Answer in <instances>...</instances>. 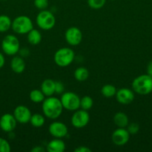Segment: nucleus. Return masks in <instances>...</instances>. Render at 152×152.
I'll return each mask as SVG.
<instances>
[{
  "instance_id": "f257e3e1",
  "label": "nucleus",
  "mask_w": 152,
  "mask_h": 152,
  "mask_svg": "<svg viewBox=\"0 0 152 152\" xmlns=\"http://www.w3.org/2000/svg\"><path fill=\"white\" fill-rule=\"evenodd\" d=\"M63 107L61 99L54 96H48L44 99L42 105V110L47 118L55 120L62 114Z\"/></svg>"
},
{
  "instance_id": "f03ea898",
  "label": "nucleus",
  "mask_w": 152,
  "mask_h": 152,
  "mask_svg": "<svg viewBox=\"0 0 152 152\" xmlns=\"http://www.w3.org/2000/svg\"><path fill=\"white\" fill-rule=\"evenodd\" d=\"M134 93L139 95H148L152 92V77L148 74H142L136 77L132 82Z\"/></svg>"
},
{
  "instance_id": "7ed1b4c3",
  "label": "nucleus",
  "mask_w": 152,
  "mask_h": 152,
  "mask_svg": "<svg viewBox=\"0 0 152 152\" xmlns=\"http://www.w3.org/2000/svg\"><path fill=\"white\" fill-rule=\"evenodd\" d=\"M75 53L69 48H62L55 52L54 60L57 65L60 67H66L73 62Z\"/></svg>"
},
{
  "instance_id": "20e7f679",
  "label": "nucleus",
  "mask_w": 152,
  "mask_h": 152,
  "mask_svg": "<svg viewBox=\"0 0 152 152\" xmlns=\"http://www.w3.org/2000/svg\"><path fill=\"white\" fill-rule=\"evenodd\" d=\"M11 28L16 34H28L34 28L32 20L27 16H19L12 21Z\"/></svg>"
},
{
  "instance_id": "39448f33",
  "label": "nucleus",
  "mask_w": 152,
  "mask_h": 152,
  "mask_svg": "<svg viewBox=\"0 0 152 152\" xmlns=\"http://www.w3.org/2000/svg\"><path fill=\"white\" fill-rule=\"evenodd\" d=\"M36 22L38 27L44 31H49L54 28L56 22L55 16L52 12L46 10H40L36 18Z\"/></svg>"
},
{
  "instance_id": "423d86ee",
  "label": "nucleus",
  "mask_w": 152,
  "mask_h": 152,
  "mask_svg": "<svg viewBox=\"0 0 152 152\" xmlns=\"http://www.w3.org/2000/svg\"><path fill=\"white\" fill-rule=\"evenodd\" d=\"M19 41L13 35H7L1 42V49L8 56L16 55L19 50Z\"/></svg>"
},
{
  "instance_id": "0eeeda50",
  "label": "nucleus",
  "mask_w": 152,
  "mask_h": 152,
  "mask_svg": "<svg viewBox=\"0 0 152 152\" xmlns=\"http://www.w3.org/2000/svg\"><path fill=\"white\" fill-rule=\"evenodd\" d=\"M63 107L68 111H76L80 108V98L74 92L63 93L61 98Z\"/></svg>"
},
{
  "instance_id": "6e6552de",
  "label": "nucleus",
  "mask_w": 152,
  "mask_h": 152,
  "mask_svg": "<svg viewBox=\"0 0 152 152\" xmlns=\"http://www.w3.org/2000/svg\"><path fill=\"white\" fill-rule=\"evenodd\" d=\"M89 122V114L87 111L76 110L71 118L72 125L76 129H81L87 126Z\"/></svg>"
},
{
  "instance_id": "1a4fd4ad",
  "label": "nucleus",
  "mask_w": 152,
  "mask_h": 152,
  "mask_svg": "<svg viewBox=\"0 0 152 152\" xmlns=\"http://www.w3.org/2000/svg\"><path fill=\"white\" fill-rule=\"evenodd\" d=\"M65 39L69 45L76 46L81 42L83 34L81 31L77 27H70L66 31Z\"/></svg>"
},
{
  "instance_id": "9d476101",
  "label": "nucleus",
  "mask_w": 152,
  "mask_h": 152,
  "mask_svg": "<svg viewBox=\"0 0 152 152\" xmlns=\"http://www.w3.org/2000/svg\"><path fill=\"white\" fill-rule=\"evenodd\" d=\"M130 134L125 128H119L113 132L111 136L112 142L118 146L125 145L130 140Z\"/></svg>"
},
{
  "instance_id": "9b49d317",
  "label": "nucleus",
  "mask_w": 152,
  "mask_h": 152,
  "mask_svg": "<svg viewBox=\"0 0 152 152\" xmlns=\"http://www.w3.org/2000/svg\"><path fill=\"white\" fill-rule=\"evenodd\" d=\"M31 115L32 114L30 109L25 105H18L13 111V116L16 121L21 124H26L29 123Z\"/></svg>"
},
{
  "instance_id": "f8f14e48",
  "label": "nucleus",
  "mask_w": 152,
  "mask_h": 152,
  "mask_svg": "<svg viewBox=\"0 0 152 152\" xmlns=\"http://www.w3.org/2000/svg\"><path fill=\"white\" fill-rule=\"evenodd\" d=\"M16 118L13 114H4L0 118V129L4 132H12L16 127Z\"/></svg>"
},
{
  "instance_id": "ddd939ff",
  "label": "nucleus",
  "mask_w": 152,
  "mask_h": 152,
  "mask_svg": "<svg viewBox=\"0 0 152 152\" xmlns=\"http://www.w3.org/2000/svg\"><path fill=\"white\" fill-rule=\"evenodd\" d=\"M115 96L117 102L122 105H129L134 101L135 97L134 91H131V89L126 88L118 90Z\"/></svg>"
},
{
  "instance_id": "4468645a",
  "label": "nucleus",
  "mask_w": 152,
  "mask_h": 152,
  "mask_svg": "<svg viewBox=\"0 0 152 152\" xmlns=\"http://www.w3.org/2000/svg\"><path fill=\"white\" fill-rule=\"evenodd\" d=\"M49 132L55 138L65 137L68 134V128L61 122H54L51 123L49 127Z\"/></svg>"
},
{
  "instance_id": "2eb2a0df",
  "label": "nucleus",
  "mask_w": 152,
  "mask_h": 152,
  "mask_svg": "<svg viewBox=\"0 0 152 152\" xmlns=\"http://www.w3.org/2000/svg\"><path fill=\"white\" fill-rule=\"evenodd\" d=\"M66 149V144L61 138H55L46 145V151L49 152H63Z\"/></svg>"
},
{
  "instance_id": "dca6fc26",
  "label": "nucleus",
  "mask_w": 152,
  "mask_h": 152,
  "mask_svg": "<svg viewBox=\"0 0 152 152\" xmlns=\"http://www.w3.org/2000/svg\"><path fill=\"white\" fill-rule=\"evenodd\" d=\"M10 68H11L12 71L16 74H21L25 71V61L21 56H14L12 58L11 62H10Z\"/></svg>"
},
{
  "instance_id": "f3484780",
  "label": "nucleus",
  "mask_w": 152,
  "mask_h": 152,
  "mask_svg": "<svg viewBox=\"0 0 152 152\" xmlns=\"http://www.w3.org/2000/svg\"><path fill=\"white\" fill-rule=\"evenodd\" d=\"M41 89L46 96H52L55 94V81L51 79H46L42 83Z\"/></svg>"
},
{
  "instance_id": "a211bd4d",
  "label": "nucleus",
  "mask_w": 152,
  "mask_h": 152,
  "mask_svg": "<svg viewBox=\"0 0 152 152\" xmlns=\"http://www.w3.org/2000/svg\"><path fill=\"white\" fill-rule=\"evenodd\" d=\"M113 122L117 127L126 128L129 124V119L124 112H117L113 117Z\"/></svg>"
},
{
  "instance_id": "6ab92c4d",
  "label": "nucleus",
  "mask_w": 152,
  "mask_h": 152,
  "mask_svg": "<svg viewBox=\"0 0 152 152\" xmlns=\"http://www.w3.org/2000/svg\"><path fill=\"white\" fill-rule=\"evenodd\" d=\"M28 42L32 45H37L40 44L42 40V35L40 31L37 29H31L29 32L28 33L27 36Z\"/></svg>"
},
{
  "instance_id": "aec40b11",
  "label": "nucleus",
  "mask_w": 152,
  "mask_h": 152,
  "mask_svg": "<svg viewBox=\"0 0 152 152\" xmlns=\"http://www.w3.org/2000/svg\"><path fill=\"white\" fill-rule=\"evenodd\" d=\"M89 71L84 67H79L75 71L74 77L78 82H84L89 78Z\"/></svg>"
},
{
  "instance_id": "412c9836",
  "label": "nucleus",
  "mask_w": 152,
  "mask_h": 152,
  "mask_svg": "<svg viewBox=\"0 0 152 152\" xmlns=\"http://www.w3.org/2000/svg\"><path fill=\"white\" fill-rule=\"evenodd\" d=\"M29 98L33 102L40 103V102H43L44 101V99H46V96L42 92L41 90L34 89V90H32L30 92Z\"/></svg>"
},
{
  "instance_id": "4be33fe9",
  "label": "nucleus",
  "mask_w": 152,
  "mask_h": 152,
  "mask_svg": "<svg viewBox=\"0 0 152 152\" xmlns=\"http://www.w3.org/2000/svg\"><path fill=\"white\" fill-rule=\"evenodd\" d=\"M12 21L6 15H0V32H6L11 28Z\"/></svg>"
},
{
  "instance_id": "5701e85b",
  "label": "nucleus",
  "mask_w": 152,
  "mask_h": 152,
  "mask_svg": "<svg viewBox=\"0 0 152 152\" xmlns=\"http://www.w3.org/2000/svg\"><path fill=\"white\" fill-rule=\"evenodd\" d=\"M116 87L113 85H110V84H107V85H104L102 88H101V94L104 96V97H107V98H110L112 97V96H115L116 94Z\"/></svg>"
},
{
  "instance_id": "b1692460",
  "label": "nucleus",
  "mask_w": 152,
  "mask_h": 152,
  "mask_svg": "<svg viewBox=\"0 0 152 152\" xmlns=\"http://www.w3.org/2000/svg\"><path fill=\"white\" fill-rule=\"evenodd\" d=\"M30 123L35 128H40L44 125L45 117L40 114H34L31 115Z\"/></svg>"
},
{
  "instance_id": "393cba45",
  "label": "nucleus",
  "mask_w": 152,
  "mask_h": 152,
  "mask_svg": "<svg viewBox=\"0 0 152 152\" xmlns=\"http://www.w3.org/2000/svg\"><path fill=\"white\" fill-rule=\"evenodd\" d=\"M93 105V99L89 96H84L83 97L80 98V108L81 109L88 111L90 109Z\"/></svg>"
},
{
  "instance_id": "a878e982",
  "label": "nucleus",
  "mask_w": 152,
  "mask_h": 152,
  "mask_svg": "<svg viewBox=\"0 0 152 152\" xmlns=\"http://www.w3.org/2000/svg\"><path fill=\"white\" fill-rule=\"evenodd\" d=\"M106 0H87V4L90 8L98 10L104 6Z\"/></svg>"
},
{
  "instance_id": "bb28decb",
  "label": "nucleus",
  "mask_w": 152,
  "mask_h": 152,
  "mask_svg": "<svg viewBox=\"0 0 152 152\" xmlns=\"http://www.w3.org/2000/svg\"><path fill=\"white\" fill-rule=\"evenodd\" d=\"M34 6L37 9L40 10H46L49 6V1L48 0H34Z\"/></svg>"
},
{
  "instance_id": "cd10ccee",
  "label": "nucleus",
  "mask_w": 152,
  "mask_h": 152,
  "mask_svg": "<svg viewBox=\"0 0 152 152\" xmlns=\"http://www.w3.org/2000/svg\"><path fill=\"white\" fill-rule=\"evenodd\" d=\"M10 145L7 140L0 137V152H10Z\"/></svg>"
},
{
  "instance_id": "c85d7f7f",
  "label": "nucleus",
  "mask_w": 152,
  "mask_h": 152,
  "mask_svg": "<svg viewBox=\"0 0 152 152\" xmlns=\"http://www.w3.org/2000/svg\"><path fill=\"white\" fill-rule=\"evenodd\" d=\"M126 128L130 134L132 135L136 134L138 133L139 130V126L137 123H129Z\"/></svg>"
},
{
  "instance_id": "c756f323",
  "label": "nucleus",
  "mask_w": 152,
  "mask_h": 152,
  "mask_svg": "<svg viewBox=\"0 0 152 152\" xmlns=\"http://www.w3.org/2000/svg\"><path fill=\"white\" fill-rule=\"evenodd\" d=\"M64 91V86L61 82H55V94H62Z\"/></svg>"
},
{
  "instance_id": "7c9ffc66",
  "label": "nucleus",
  "mask_w": 152,
  "mask_h": 152,
  "mask_svg": "<svg viewBox=\"0 0 152 152\" xmlns=\"http://www.w3.org/2000/svg\"><path fill=\"white\" fill-rule=\"evenodd\" d=\"M75 152H92V150L84 145H80L75 149Z\"/></svg>"
},
{
  "instance_id": "2f4dec72",
  "label": "nucleus",
  "mask_w": 152,
  "mask_h": 152,
  "mask_svg": "<svg viewBox=\"0 0 152 152\" xmlns=\"http://www.w3.org/2000/svg\"><path fill=\"white\" fill-rule=\"evenodd\" d=\"M46 150V148H43V146L37 145V146L34 147V148L31 150V152H44Z\"/></svg>"
},
{
  "instance_id": "473e14b6",
  "label": "nucleus",
  "mask_w": 152,
  "mask_h": 152,
  "mask_svg": "<svg viewBox=\"0 0 152 152\" xmlns=\"http://www.w3.org/2000/svg\"><path fill=\"white\" fill-rule=\"evenodd\" d=\"M147 74L152 77V60L150 61L147 65Z\"/></svg>"
},
{
  "instance_id": "72a5a7b5",
  "label": "nucleus",
  "mask_w": 152,
  "mask_h": 152,
  "mask_svg": "<svg viewBox=\"0 0 152 152\" xmlns=\"http://www.w3.org/2000/svg\"><path fill=\"white\" fill-rule=\"evenodd\" d=\"M4 63H5V59H4L2 53L0 52V68H1L3 66H4Z\"/></svg>"
},
{
  "instance_id": "f704fd0d",
  "label": "nucleus",
  "mask_w": 152,
  "mask_h": 152,
  "mask_svg": "<svg viewBox=\"0 0 152 152\" xmlns=\"http://www.w3.org/2000/svg\"><path fill=\"white\" fill-rule=\"evenodd\" d=\"M1 1H6V0H1Z\"/></svg>"
}]
</instances>
